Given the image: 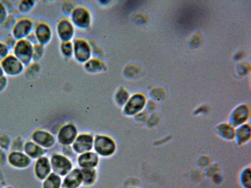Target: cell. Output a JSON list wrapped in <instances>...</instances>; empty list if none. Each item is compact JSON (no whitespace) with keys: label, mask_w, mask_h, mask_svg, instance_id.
<instances>
[{"label":"cell","mask_w":251,"mask_h":188,"mask_svg":"<svg viewBox=\"0 0 251 188\" xmlns=\"http://www.w3.org/2000/svg\"><path fill=\"white\" fill-rule=\"evenodd\" d=\"M12 52L25 67L33 62V45L26 39L17 41Z\"/></svg>","instance_id":"cell-1"},{"label":"cell","mask_w":251,"mask_h":188,"mask_svg":"<svg viewBox=\"0 0 251 188\" xmlns=\"http://www.w3.org/2000/svg\"><path fill=\"white\" fill-rule=\"evenodd\" d=\"M4 75L16 77L23 73L25 67L13 54L10 53L0 63Z\"/></svg>","instance_id":"cell-2"},{"label":"cell","mask_w":251,"mask_h":188,"mask_svg":"<svg viewBox=\"0 0 251 188\" xmlns=\"http://www.w3.org/2000/svg\"><path fill=\"white\" fill-rule=\"evenodd\" d=\"M93 148L98 155L108 157L114 153L116 144L114 141L109 137L97 135L94 139Z\"/></svg>","instance_id":"cell-3"},{"label":"cell","mask_w":251,"mask_h":188,"mask_svg":"<svg viewBox=\"0 0 251 188\" xmlns=\"http://www.w3.org/2000/svg\"><path fill=\"white\" fill-rule=\"evenodd\" d=\"M35 24L29 18H24L17 21L11 29V35L17 40L25 39L33 31Z\"/></svg>","instance_id":"cell-4"},{"label":"cell","mask_w":251,"mask_h":188,"mask_svg":"<svg viewBox=\"0 0 251 188\" xmlns=\"http://www.w3.org/2000/svg\"><path fill=\"white\" fill-rule=\"evenodd\" d=\"M51 170L59 176L67 175L73 167L72 164L67 157L60 155H53L50 160Z\"/></svg>","instance_id":"cell-5"},{"label":"cell","mask_w":251,"mask_h":188,"mask_svg":"<svg viewBox=\"0 0 251 188\" xmlns=\"http://www.w3.org/2000/svg\"><path fill=\"white\" fill-rule=\"evenodd\" d=\"M94 138L88 134H81L76 137L72 143L73 150L78 153L82 154L89 152L93 148Z\"/></svg>","instance_id":"cell-6"},{"label":"cell","mask_w":251,"mask_h":188,"mask_svg":"<svg viewBox=\"0 0 251 188\" xmlns=\"http://www.w3.org/2000/svg\"><path fill=\"white\" fill-rule=\"evenodd\" d=\"M8 163L12 167L17 169H25L31 163V159L23 151H11L7 157Z\"/></svg>","instance_id":"cell-7"},{"label":"cell","mask_w":251,"mask_h":188,"mask_svg":"<svg viewBox=\"0 0 251 188\" xmlns=\"http://www.w3.org/2000/svg\"><path fill=\"white\" fill-rule=\"evenodd\" d=\"M31 139L45 149L51 147L55 142L54 137L50 133L43 130H37L33 132Z\"/></svg>","instance_id":"cell-8"},{"label":"cell","mask_w":251,"mask_h":188,"mask_svg":"<svg viewBox=\"0 0 251 188\" xmlns=\"http://www.w3.org/2000/svg\"><path fill=\"white\" fill-rule=\"evenodd\" d=\"M33 168L35 176L41 181L46 178L52 170L50 160L45 156L36 160Z\"/></svg>","instance_id":"cell-9"},{"label":"cell","mask_w":251,"mask_h":188,"mask_svg":"<svg viewBox=\"0 0 251 188\" xmlns=\"http://www.w3.org/2000/svg\"><path fill=\"white\" fill-rule=\"evenodd\" d=\"M77 129L73 124H67L63 126L57 135L58 142L64 145L72 144L77 137Z\"/></svg>","instance_id":"cell-10"},{"label":"cell","mask_w":251,"mask_h":188,"mask_svg":"<svg viewBox=\"0 0 251 188\" xmlns=\"http://www.w3.org/2000/svg\"><path fill=\"white\" fill-rule=\"evenodd\" d=\"M38 44L44 46L49 42L51 32L50 27L45 23H39L35 24L33 29Z\"/></svg>","instance_id":"cell-11"},{"label":"cell","mask_w":251,"mask_h":188,"mask_svg":"<svg viewBox=\"0 0 251 188\" xmlns=\"http://www.w3.org/2000/svg\"><path fill=\"white\" fill-rule=\"evenodd\" d=\"M145 104L144 97L140 94L133 95L126 103L124 113L128 116L133 115L140 111Z\"/></svg>","instance_id":"cell-12"},{"label":"cell","mask_w":251,"mask_h":188,"mask_svg":"<svg viewBox=\"0 0 251 188\" xmlns=\"http://www.w3.org/2000/svg\"><path fill=\"white\" fill-rule=\"evenodd\" d=\"M23 152L31 160H37L45 156L46 149L41 147L31 140L25 142Z\"/></svg>","instance_id":"cell-13"},{"label":"cell","mask_w":251,"mask_h":188,"mask_svg":"<svg viewBox=\"0 0 251 188\" xmlns=\"http://www.w3.org/2000/svg\"><path fill=\"white\" fill-rule=\"evenodd\" d=\"M99 161L98 155L96 152L90 151L80 154L77 158L78 164L82 168H95Z\"/></svg>","instance_id":"cell-14"},{"label":"cell","mask_w":251,"mask_h":188,"mask_svg":"<svg viewBox=\"0 0 251 188\" xmlns=\"http://www.w3.org/2000/svg\"><path fill=\"white\" fill-rule=\"evenodd\" d=\"M82 182L80 169L75 168L67 174L63 181V185L66 188H76Z\"/></svg>","instance_id":"cell-15"},{"label":"cell","mask_w":251,"mask_h":188,"mask_svg":"<svg viewBox=\"0 0 251 188\" xmlns=\"http://www.w3.org/2000/svg\"><path fill=\"white\" fill-rule=\"evenodd\" d=\"M61 183L60 176L52 172L43 180L42 188H59Z\"/></svg>","instance_id":"cell-16"},{"label":"cell","mask_w":251,"mask_h":188,"mask_svg":"<svg viewBox=\"0 0 251 188\" xmlns=\"http://www.w3.org/2000/svg\"><path fill=\"white\" fill-rule=\"evenodd\" d=\"M82 181L86 184H91L95 181L96 172L95 168H83L80 169Z\"/></svg>","instance_id":"cell-17"},{"label":"cell","mask_w":251,"mask_h":188,"mask_svg":"<svg viewBox=\"0 0 251 188\" xmlns=\"http://www.w3.org/2000/svg\"><path fill=\"white\" fill-rule=\"evenodd\" d=\"M40 65L36 62H32L25 68V75L26 78L32 79L35 77L40 71Z\"/></svg>","instance_id":"cell-18"},{"label":"cell","mask_w":251,"mask_h":188,"mask_svg":"<svg viewBox=\"0 0 251 188\" xmlns=\"http://www.w3.org/2000/svg\"><path fill=\"white\" fill-rule=\"evenodd\" d=\"M35 5V1L34 0H21L19 2L17 7L20 12L27 14L33 9Z\"/></svg>","instance_id":"cell-19"},{"label":"cell","mask_w":251,"mask_h":188,"mask_svg":"<svg viewBox=\"0 0 251 188\" xmlns=\"http://www.w3.org/2000/svg\"><path fill=\"white\" fill-rule=\"evenodd\" d=\"M25 142L21 137L15 138L10 144L11 151L23 152Z\"/></svg>","instance_id":"cell-20"},{"label":"cell","mask_w":251,"mask_h":188,"mask_svg":"<svg viewBox=\"0 0 251 188\" xmlns=\"http://www.w3.org/2000/svg\"><path fill=\"white\" fill-rule=\"evenodd\" d=\"M44 46L37 44L33 46L32 61L38 62L42 58L44 53Z\"/></svg>","instance_id":"cell-21"},{"label":"cell","mask_w":251,"mask_h":188,"mask_svg":"<svg viewBox=\"0 0 251 188\" xmlns=\"http://www.w3.org/2000/svg\"><path fill=\"white\" fill-rule=\"evenodd\" d=\"M9 12L4 3L0 1V25H3L9 15Z\"/></svg>","instance_id":"cell-22"},{"label":"cell","mask_w":251,"mask_h":188,"mask_svg":"<svg viewBox=\"0 0 251 188\" xmlns=\"http://www.w3.org/2000/svg\"><path fill=\"white\" fill-rule=\"evenodd\" d=\"M11 142L7 135L2 134L0 136V148L3 150H7L10 146Z\"/></svg>","instance_id":"cell-23"},{"label":"cell","mask_w":251,"mask_h":188,"mask_svg":"<svg viewBox=\"0 0 251 188\" xmlns=\"http://www.w3.org/2000/svg\"><path fill=\"white\" fill-rule=\"evenodd\" d=\"M75 20L76 21L78 24H83L86 22V18H87V15H86V13L83 10H78L76 11L74 15Z\"/></svg>","instance_id":"cell-24"},{"label":"cell","mask_w":251,"mask_h":188,"mask_svg":"<svg viewBox=\"0 0 251 188\" xmlns=\"http://www.w3.org/2000/svg\"><path fill=\"white\" fill-rule=\"evenodd\" d=\"M10 50L3 42H0V63L10 54Z\"/></svg>","instance_id":"cell-25"},{"label":"cell","mask_w":251,"mask_h":188,"mask_svg":"<svg viewBox=\"0 0 251 188\" xmlns=\"http://www.w3.org/2000/svg\"><path fill=\"white\" fill-rule=\"evenodd\" d=\"M17 40L13 37L11 34L7 35L3 42L6 45V46L12 50L14 47Z\"/></svg>","instance_id":"cell-26"},{"label":"cell","mask_w":251,"mask_h":188,"mask_svg":"<svg viewBox=\"0 0 251 188\" xmlns=\"http://www.w3.org/2000/svg\"><path fill=\"white\" fill-rule=\"evenodd\" d=\"M17 21L16 18L13 15H9L3 25H4L7 28L10 29L11 30Z\"/></svg>","instance_id":"cell-27"},{"label":"cell","mask_w":251,"mask_h":188,"mask_svg":"<svg viewBox=\"0 0 251 188\" xmlns=\"http://www.w3.org/2000/svg\"><path fill=\"white\" fill-rule=\"evenodd\" d=\"M127 93L124 91H120L117 95V101L120 104L125 103L127 99Z\"/></svg>","instance_id":"cell-28"},{"label":"cell","mask_w":251,"mask_h":188,"mask_svg":"<svg viewBox=\"0 0 251 188\" xmlns=\"http://www.w3.org/2000/svg\"><path fill=\"white\" fill-rule=\"evenodd\" d=\"M8 80L7 77L3 75L0 77V92L3 91L6 88Z\"/></svg>","instance_id":"cell-29"},{"label":"cell","mask_w":251,"mask_h":188,"mask_svg":"<svg viewBox=\"0 0 251 188\" xmlns=\"http://www.w3.org/2000/svg\"><path fill=\"white\" fill-rule=\"evenodd\" d=\"M25 39L33 46L38 44L33 31L30 33Z\"/></svg>","instance_id":"cell-30"},{"label":"cell","mask_w":251,"mask_h":188,"mask_svg":"<svg viewBox=\"0 0 251 188\" xmlns=\"http://www.w3.org/2000/svg\"><path fill=\"white\" fill-rule=\"evenodd\" d=\"M6 157L4 150L0 148V164H4L6 160H7V157Z\"/></svg>","instance_id":"cell-31"},{"label":"cell","mask_w":251,"mask_h":188,"mask_svg":"<svg viewBox=\"0 0 251 188\" xmlns=\"http://www.w3.org/2000/svg\"><path fill=\"white\" fill-rule=\"evenodd\" d=\"M4 75V72L3 71L2 69L0 64V77Z\"/></svg>","instance_id":"cell-32"},{"label":"cell","mask_w":251,"mask_h":188,"mask_svg":"<svg viewBox=\"0 0 251 188\" xmlns=\"http://www.w3.org/2000/svg\"><path fill=\"white\" fill-rule=\"evenodd\" d=\"M2 188H14L12 186H4V187H3Z\"/></svg>","instance_id":"cell-33"},{"label":"cell","mask_w":251,"mask_h":188,"mask_svg":"<svg viewBox=\"0 0 251 188\" xmlns=\"http://www.w3.org/2000/svg\"><path fill=\"white\" fill-rule=\"evenodd\" d=\"M2 184H1V182H0V188H2Z\"/></svg>","instance_id":"cell-34"}]
</instances>
